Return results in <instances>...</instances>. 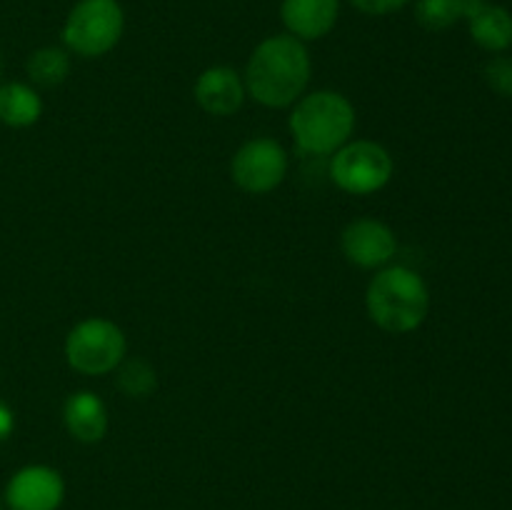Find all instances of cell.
<instances>
[{"mask_svg": "<svg viewBox=\"0 0 512 510\" xmlns=\"http://www.w3.org/2000/svg\"><path fill=\"white\" fill-rule=\"evenodd\" d=\"M468 28L475 43L480 48L490 50V53H503L512 45V15L510 10L500 8V5L485 3H470Z\"/></svg>", "mask_w": 512, "mask_h": 510, "instance_id": "13", "label": "cell"}, {"mask_svg": "<svg viewBox=\"0 0 512 510\" xmlns=\"http://www.w3.org/2000/svg\"><path fill=\"white\" fill-rule=\"evenodd\" d=\"M193 93L205 113L228 118V115H235L243 108L248 90H245V83L238 75V70L228 68V65H213V68L203 70L198 75Z\"/></svg>", "mask_w": 512, "mask_h": 510, "instance_id": "10", "label": "cell"}, {"mask_svg": "<svg viewBox=\"0 0 512 510\" xmlns=\"http://www.w3.org/2000/svg\"><path fill=\"white\" fill-rule=\"evenodd\" d=\"M368 315L385 333L405 335L425 323L430 310V290L415 270L405 265L385 268L370 280L365 293Z\"/></svg>", "mask_w": 512, "mask_h": 510, "instance_id": "2", "label": "cell"}, {"mask_svg": "<svg viewBox=\"0 0 512 510\" xmlns=\"http://www.w3.org/2000/svg\"><path fill=\"white\" fill-rule=\"evenodd\" d=\"M63 498V478L48 465H25L5 488V503L10 510H58Z\"/></svg>", "mask_w": 512, "mask_h": 510, "instance_id": "8", "label": "cell"}, {"mask_svg": "<svg viewBox=\"0 0 512 510\" xmlns=\"http://www.w3.org/2000/svg\"><path fill=\"white\" fill-rule=\"evenodd\" d=\"M125 335L113 320L88 318L75 325L65 340V358L83 375L113 373L125 358Z\"/></svg>", "mask_w": 512, "mask_h": 510, "instance_id": "5", "label": "cell"}, {"mask_svg": "<svg viewBox=\"0 0 512 510\" xmlns=\"http://www.w3.org/2000/svg\"><path fill=\"white\" fill-rule=\"evenodd\" d=\"M393 155L375 140H355L335 150L330 160V178L350 195H373L393 178Z\"/></svg>", "mask_w": 512, "mask_h": 510, "instance_id": "6", "label": "cell"}, {"mask_svg": "<svg viewBox=\"0 0 512 510\" xmlns=\"http://www.w3.org/2000/svg\"><path fill=\"white\" fill-rule=\"evenodd\" d=\"M340 245H343V255L348 258V263L365 270L383 268L385 263L393 260L395 250H398L393 230L375 218L353 220L343 230Z\"/></svg>", "mask_w": 512, "mask_h": 510, "instance_id": "9", "label": "cell"}, {"mask_svg": "<svg viewBox=\"0 0 512 510\" xmlns=\"http://www.w3.org/2000/svg\"><path fill=\"white\" fill-rule=\"evenodd\" d=\"M13 430H15L13 410H10L8 405H5L3 400H0V443L10 438V435H13Z\"/></svg>", "mask_w": 512, "mask_h": 510, "instance_id": "20", "label": "cell"}, {"mask_svg": "<svg viewBox=\"0 0 512 510\" xmlns=\"http://www.w3.org/2000/svg\"><path fill=\"white\" fill-rule=\"evenodd\" d=\"M470 8V0H418L415 3V20L425 30H448L458 20H465Z\"/></svg>", "mask_w": 512, "mask_h": 510, "instance_id": "16", "label": "cell"}, {"mask_svg": "<svg viewBox=\"0 0 512 510\" xmlns=\"http://www.w3.org/2000/svg\"><path fill=\"white\" fill-rule=\"evenodd\" d=\"M230 175L240 190L265 195L278 188L288 175V153L273 138H253L235 153Z\"/></svg>", "mask_w": 512, "mask_h": 510, "instance_id": "7", "label": "cell"}, {"mask_svg": "<svg viewBox=\"0 0 512 510\" xmlns=\"http://www.w3.org/2000/svg\"><path fill=\"white\" fill-rule=\"evenodd\" d=\"M348 3L365 15H390L403 10L410 0H348Z\"/></svg>", "mask_w": 512, "mask_h": 510, "instance_id": "19", "label": "cell"}, {"mask_svg": "<svg viewBox=\"0 0 512 510\" xmlns=\"http://www.w3.org/2000/svg\"><path fill=\"white\" fill-rule=\"evenodd\" d=\"M25 70H28L30 80L35 85L55 88V85L65 83V78L70 75V55L68 50L48 45V48H40L30 55L28 63H25Z\"/></svg>", "mask_w": 512, "mask_h": 510, "instance_id": "15", "label": "cell"}, {"mask_svg": "<svg viewBox=\"0 0 512 510\" xmlns=\"http://www.w3.org/2000/svg\"><path fill=\"white\" fill-rule=\"evenodd\" d=\"M470 3H485V0H470Z\"/></svg>", "mask_w": 512, "mask_h": 510, "instance_id": "21", "label": "cell"}, {"mask_svg": "<svg viewBox=\"0 0 512 510\" xmlns=\"http://www.w3.org/2000/svg\"><path fill=\"white\" fill-rule=\"evenodd\" d=\"M118 388L128 398H148L158 388V375L148 360L130 358L118 365Z\"/></svg>", "mask_w": 512, "mask_h": 510, "instance_id": "17", "label": "cell"}, {"mask_svg": "<svg viewBox=\"0 0 512 510\" xmlns=\"http://www.w3.org/2000/svg\"><path fill=\"white\" fill-rule=\"evenodd\" d=\"M340 0H283L280 18L288 33L298 40H320L335 28Z\"/></svg>", "mask_w": 512, "mask_h": 510, "instance_id": "11", "label": "cell"}, {"mask_svg": "<svg viewBox=\"0 0 512 510\" xmlns=\"http://www.w3.org/2000/svg\"><path fill=\"white\" fill-rule=\"evenodd\" d=\"M485 80L495 93L512 98V58L510 55H498L485 65Z\"/></svg>", "mask_w": 512, "mask_h": 510, "instance_id": "18", "label": "cell"}, {"mask_svg": "<svg viewBox=\"0 0 512 510\" xmlns=\"http://www.w3.org/2000/svg\"><path fill=\"white\" fill-rule=\"evenodd\" d=\"M43 115V100L30 85L8 83L0 88V120L10 128H30Z\"/></svg>", "mask_w": 512, "mask_h": 510, "instance_id": "14", "label": "cell"}, {"mask_svg": "<svg viewBox=\"0 0 512 510\" xmlns=\"http://www.w3.org/2000/svg\"><path fill=\"white\" fill-rule=\"evenodd\" d=\"M63 420L68 433L80 443H100L108 433V408L90 390H80L65 400Z\"/></svg>", "mask_w": 512, "mask_h": 510, "instance_id": "12", "label": "cell"}, {"mask_svg": "<svg viewBox=\"0 0 512 510\" xmlns=\"http://www.w3.org/2000/svg\"><path fill=\"white\" fill-rule=\"evenodd\" d=\"M0 70H3V63H0Z\"/></svg>", "mask_w": 512, "mask_h": 510, "instance_id": "22", "label": "cell"}, {"mask_svg": "<svg viewBox=\"0 0 512 510\" xmlns=\"http://www.w3.org/2000/svg\"><path fill=\"white\" fill-rule=\"evenodd\" d=\"M313 63L303 40L270 35L253 50L245 68V90L265 108H288L303 98Z\"/></svg>", "mask_w": 512, "mask_h": 510, "instance_id": "1", "label": "cell"}, {"mask_svg": "<svg viewBox=\"0 0 512 510\" xmlns=\"http://www.w3.org/2000/svg\"><path fill=\"white\" fill-rule=\"evenodd\" d=\"M125 13L118 0H78L63 25V43L80 58H100L120 43Z\"/></svg>", "mask_w": 512, "mask_h": 510, "instance_id": "4", "label": "cell"}, {"mask_svg": "<svg viewBox=\"0 0 512 510\" xmlns=\"http://www.w3.org/2000/svg\"><path fill=\"white\" fill-rule=\"evenodd\" d=\"M355 130V108L335 90L303 95L290 113V133L295 145L310 155H333Z\"/></svg>", "mask_w": 512, "mask_h": 510, "instance_id": "3", "label": "cell"}]
</instances>
